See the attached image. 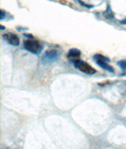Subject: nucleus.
Here are the masks:
<instances>
[{"mask_svg": "<svg viewBox=\"0 0 126 149\" xmlns=\"http://www.w3.org/2000/svg\"><path fill=\"white\" fill-rule=\"evenodd\" d=\"M24 47L26 50L34 54H39L43 50V46L39 42L33 40V39H28L24 42Z\"/></svg>", "mask_w": 126, "mask_h": 149, "instance_id": "f257e3e1", "label": "nucleus"}, {"mask_svg": "<svg viewBox=\"0 0 126 149\" xmlns=\"http://www.w3.org/2000/svg\"><path fill=\"white\" fill-rule=\"evenodd\" d=\"M118 64L121 67V68L124 71H126V60H122L118 62Z\"/></svg>", "mask_w": 126, "mask_h": 149, "instance_id": "6e6552de", "label": "nucleus"}, {"mask_svg": "<svg viewBox=\"0 0 126 149\" xmlns=\"http://www.w3.org/2000/svg\"><path fill=\"white\" fill-rule=\"evenodd\" d=\"M94 59L96 61V63H97L99 66L103 68V69L106 70V71H108L110 72H113V67L108 64V62L110 61L109 58L104 57L103 55H100V54H96L94 57Z\"/></svg>", "mask_w": 126, "mask_h": 149, "instance_id": "7ed1b4c3", "label": "nucleus"}, {"mask_svg": "<svg viewBox=\"0 0 126 149\" xmlns=\"http://www.w3.org/2000/svg\"><path fill=\"white\" fill-rule=\"evenodd\" d=\"M59 53L56 49H48L44 53V55L42 57V61L44 63H51L58 58Z\"/></svg>", "mask_w": 126, "mask_h": 149, "instance_id": "20e7f679", "label": "nucleus"}, {"mask_svg": "<svg viewBox=\"0 0 126 149\" xmlns=\"http://www.w3.org/2000/svg\"><path fill=\"white\" fill-rule=\"evenodd\" d=\"M4 29H5V28H4L3 26H1V29H2V30H3Z\"/></svg>", "mask_w": 126, "mask_h": 149, "instance_id": "f8f14e48", "label": "nucleus"}, {"mask_svg": "<svg viewBox=\"0 0 126 149\" xmlns=\"http://www.w3.org/2000/svg\"><path fill=\"white\" fill-rule=\"evenodd\" d=\"M103 16L105 17V18L106 19H113L114 18V14H113V12L111 10V6L109 5H107V7H106V10L104 11V13H103Z\"/></svg>", "mask_w": 126, "mask_h": 149, "instance_id": "0eeeda50", "label": "nucleus"}, {"mask_svg": "<svg viewBox=\"0 0 126 149\" xmlns=\"http://www.w3.org/2000/svg\"><path fill=\"white\" fill-rule=\"evenodd\" d=\"M3 39L7 42L8 43L13 46H18L20 44V39L17 35L13 33H6L3 35Z\"/></svg>", "mask_w": 126, "mask_h": 149, "instance_id": "39448f33", "label": "nucleus"}, {"mask_svg": "<svg viewBox=\"0 0 126 149\" xmlns=\"http://www.w3.org/2000/svg\"><path fill=\"white\" fill-rule=\"evenodd\" d=\"M78 2H79V3H80V5L81 6H85V7H87V8H92L93 7V6H89L88 5V4H85L84 2H82V1H80V0H78Z\"/></svg>", "mask_w": 126, "mask_h": 149, "instance_id": "1a4fd4ad", "label": "nucleus"}, {"mask_svg": "<svg viewBox=\"0 0 126 149\" xmlns=\"http://www.w3.org/2000/svg\"><path fill=\"white\" fill-rule=\"evenodd\" d=\"M80 54H81V53L78 49H70V51L68 53V57L73 62L78 60V57H80Z\"/></svg>", "mask_w": 126, "mask_h": 149, "instance_id": "423d86ee", "label": "nucleus"}, {"mask_svg": "<svg viewBox=\"0 0 126 149\" xmlns=\"http://www.w3.org/2000/svg\"><path fill=\"white\" fill-rule=\"evenodd\" d=\"M4 17H5V11L2 10H1V20H3Z\"/></svg>", "mask_w": 126, "mask_h": 149, "instance_id": "9d476101", "label": "nucleus"}, {"mask_svg": "<svg viewBox=\"0 0 126 149\" xmlns=\"http://www.w3.org/2000/svg\"><path fill=\"white\" fill-rule=\"evenodd\" d=\"M121 24H126V19H124V20H122V21H121Z\"/></svg>", "mask_w": 126, "mask_h": 149, "instance_id": "9b49d317", "label": "nucleus"}, {"mask_svg": "<svg viewBox=\"0 0 126 149\" xmlns=\"http://www.w3.org/2000/svg\"><path fill=\"white\" fill-rule=\"evenodd\" d=\"M73 63L74 64L76 68L80 70V72H84V73H86V74H94L96 72V71L91 66L90 64H88V63L83 61L77 60V61H75Z\"/></svg>", "mask_w": 126, "mask_h": 149, "instance_id": "f03ea898", "label": "nucleus"}, {"mask_svg": "<svg viewBox=\"0 0 126 149\" xmlns=\"http://www.w3.org/2000/svg\"><path fill=\"white\" fill-rule=\"evenodd\" d=\"M6 149H9V148H6Z\"/></svg>", "mask_w": 126, "mask_h": 149, "instance_id": "ddd939ff", "label": "nucleus"}]
</instances>
